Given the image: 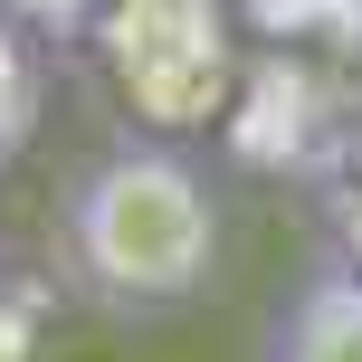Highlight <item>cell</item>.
<instances>
[{"mask_svg": "<svg viewBox=\"0 0 362 362\" xmlns=\"http://www.w3.org/2000/svg\"><path fill=\"white\" fill-rule=\"evenodd\" d=\"M48 238L67 296H86L95 315H124V325H153L219 286L229 200L181 134H124L67 172Z\"/></svg>", "mask_w": 362, "mask_h": 362, "instance_id": "obj_1", "label": "cell"}, {"mask_svg": "<svg viewBox=\"0 0 362 362\" xmlns=\"http://www.w3.org/2000/svg\"><path fill=\"white\" fill-rule=\"evenodd\" d=\"M95 57L144 134L219 124L238 95V29L219 0H115L95 19Z\"/></svg>", "mask_w": 362, "mask_h": 362, "instance_id": "obj_2", "label": "cell"}, {"mask_svg": "<svg viewBox=\"0 0 362 362\" xmlns=\"http://www.w3.org/2000/svg\"><path fill=\"white\" fill-rule=\"evenodd\" d=\"M257 362H362V276L334 248L286 286V305H276Z\"/></svg>", "mask_w": 362, "mask_h": 362, "instance_id": "obj_3", "label": "cell"}, {"mask_svg": "<svg viewBox=\"0 0 362 362\" xmlns=\"http://www.w3.org/2000/svg\"><path fill=\"white\" fill-rule=\"evenodd\" d=\"M38 124H48V38L0 10V172L38 144Z\"/></svg>", "mask_w": 362, "mask_h": 362, "instance_id": "obj_4", "label": "cell"}, {"mask_svg": "<svg viewBox=\"0 0 362 362\" xmlns=\"http://www.w3.org/2000/svg\"><path fill=\"white\" fill-rule=\"evenodd\" d=\"M325 248L362 276V124H344L325 153Z\"/></svg>", "mask_w": 362, "mask_h": 362, "instance_id": "obj_5", "label": "cell"}, {"mask_svg": "<svg viewBox=\"0 0 362 362\" xmlns=\"http://www.w3.org/2000/svg\"><path fill=\"white\" fill-rule=\"evenodd\" d=\"M0 10H10L19 29H38L48 48H67V38H95V19H105L115 0H0Z\"/></svg>", "mask_w": 362, "mask_h": 362, "instance_id": "obj_6", "label": "cell"}]
</instances>
